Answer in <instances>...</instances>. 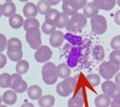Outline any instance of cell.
<instances>
[{"label":"cell","mask_w":120,"mask_h":107,"mask_svg":"<svg viewBox=\"0 0 120 107\" xmlns=\"http://www.w3.org/2000/svg\"><path fill=\"white\" fill-rule=\"evenodd\" d=\"M22 43L17 38H11L7 42V55L9 60L18 62L22 58Z\"/></svg>","instance_id":"cell-1"},{"label":"cell","mask_w":120,"mask_h":107,"mask_svg":"<svg viewBox=\"0 0 120 107\" xmlns=\"http://www.w3.org/2000/svg\"><path fill=\"white\" fill-rule=\"evenodd\" d=\"M87 24V19L83 14L76 13L72 15L66 26V30L73 33L79 32Z\"/></svg>","instance_id":"cell-2"},{"label":"cell","mask_w":120,"mask_h":107,"mask_svg":"<svg viewBox=\"0 0 120 107\" xmlns=\"http://www.w3.org/2000/svg\"><path fill=\"white\" fill-rule=\"evenodd\" d=\"M78 80L75 77H68L64 79L56 86L57 93L62 97H66L75 92Z\"/></svg>","instance_id":"cell-3"},{"label":"cell","mask_w":120,"mask_h":107,"mask_svg":"<svg viewBox=\"0 0 120 107\" xmlns=\"http://www.w3.org/2000/svg\"><path fill=\"white\" fill-rule=\"evenodd\" d=\"M42 78L47 84L52 85L57 81L58 78L56 72V66L52 62H47L42 68Z\"/></svg>","instance_id":"cell-4"},{"label":"cell","mask_w":120,"mask_h":107,"mask_svg":"<svg viewBox=\"0 0 120 107\" xmlns=\"http://www.w3.org/2000/svg\"><path fill=\"white\" fill-rule=\"evenodd\" d=\"M88 0H62V9L68 16H72L78 13L79 9H82L87 4Z\"/></svg>","instance_id":"cell-5"},{"label":"cell","mask_w":120,"mask_h":107,"mask_svg":"<svg viewBox=\"0 0 120 107\" xmlns=\"http://www.w3.org/2000/svg\"><path fill=\"white\" fill-rule=\"evenodd\" d=\"M120 69V66L116 65L110 61L103 62L99 66V73L101 77L107 80L112 78Z\"/></svg>","instance_id":"cell-6"},{"label":"cell","mask_w":120,"mask_h":107,"mask_svg":"<svg viewBox=\"0 0 120 107\" xmlns=\"http://www.w3.org/2000/svg\"><path fill=\"white\" fill-rule=\"evenodd\" d=\"M26 40L31 48L37 50L41 46V34L39 28H32L26 31Z\"/></svg>","instance_id":"cell-7"},{"label":"cell","mask_w":120,"mask_h":107,"mask_svg":"<svg viewBox=\"0 0 120 107\" xmlns=\"http://www.w3.org/2000/svg\"><path fill=\"white\" fill-rule=\"evenodd\" d=\"M92 31L98 35L103 34L107 30V21L105 16L97 15L91 19Z\"/></svg>","instance_id":"cell-8"},{"label":"cell","mask_w":120,"mask_h":107,"mask_svg":"<svg viewBox=\"0 0 120 107\" xmlns=\"http://www.w3.org/2000/svg\"><path fill=\"white\" fill-rule=\"evenodd\" d=\"M101 89L105 94L112 99L120 98V87L112 81L107 80L101 84Z\"/></svg>","instance_id":"cell-9"},{"label":"cell","mask_w":120,"mask_h":107,"mask_svg":"<svg viewBox=\"0 0 120 107\" xmlns=\"http://www.w3.org/2000/svg\"><path fill=\"white\" fill-rule=\"evenodd\" d=\"M11 76L10 88L16 93H22L28 90V84L18 73H13Z\"/></svg>","instance_id":"cell-10"},{"label":"cell","mask_w":120,"mask_h":107,"mask_svg":"<svg viewBox=\"0 0 120 107\" xmlns=\"http://www.w3.org/2000/svg\"><path fill=\"white\" fill-rule=\"evenodd\" d=\"M52 55V50L48 46L42 45L36 50L34 53V59L40 63H43L50 60Z\"/></svg>","instance_id":"cell-11"},{"label":"cell","mask_w":120,"mask_h":107,"mask_svg":"<svg viewBox=\"0 0 120 107\" xmlns=\"http://www.w3.org/2000/svg\"><path fill=\"white\" fill-rule=\"evenodd\" d=\"M64 41V35L61 31L56 30L50 34L49 39V44L54 48H58L63 45Z\"/></svg>","instance_id":"cell-12"},{"label":"cell","mask_w":120,"mask_h":107,"mask_svg":"<svg viewBox=\"0 0 120 107\" xmlns=\"http://www.w3.org/2000/svg\"><path fill=\"white\" fill-rule=\"evenodd\" d=\"M93 3L98 9L109 11L116 5V0H93Z\"/></svg>","instance_id":"cell-13"},{"label":"cell","mask_w":120,"mask_h":107,"mask_svg":"<svg viewBox=\"0 0 120 107\" xmlns=\"http://www.w3.org/2000/svg\"><path fill=\"white\" fill-rule=\"evenodd\" d=\"M22 12L24 16L26 18H34L38 13L36 5L31 2H28L25 4L22 9Z\"/></svg>","instance_id":"cell-14"},{"label":"cell","mask_w":120,"mask_h":107,"mask_svg":"<svg viewBox=\"0 0 120 107\" xmlns=\"http://www.w3.org/2000/svg\"><path fill=\"white\" fill-rule=\"evenodd\" d=\"M82 9L83 15L86 18H93V17L96 16L99 12V9L96 7L93 2L87 3L86 6Z\"/></svg>","instance_id":"cell-15"},{"label":"cell","mask_w":120,"mask_h":107,"mask_svg":"<svg viewBox=\"0 0 120 107\" xmlns=\"http://www.w3.org/2000/svg\"><path fill=\"white\" fill-rule=\"evenodd\" d=\"M16 11V7L13 2H8L2 5L1 11L2 15L6 17H10L14 14H15Z\"/></svg>","instance_id":"cell-16"},{"label":"cell","mask_w":120,"mask_h":107,"mask_svg":"<svg viewBox=\"0 0 120 107\" xmlns=\"http://www.w3.org/2000/svg\"><path fill=\"white\" fill-rule=\"evenodd\" d=\"M111 102V98L105 93L99 95L94 99L96 107H109Z\"/></svg>","instance_id":"cell-17"},{"label":"cell","mask_w":120,"mask_h":107,"mask_svg":"<svg viewBox=\"0 0 120 107\" xmlns=\"http://www.w3.org/2000/svg\"><path fill=\"white\" fill-rule=\"evenodd\" d=\"M56 72L58 77L61 78L65 79L69 77L71 75V70L69 66L66 63H61L56 66Z\"/></svg>","instance_id":"cell-18"},{"label":"cell","mask_w":120,"mask_h":107,"mask_svg":"<svg viewBox=\"0 0 120 107\" xmlns=\"http://www.w3.org/2000/svg\"><path fill=\"white\" fill-rule=\"evenodd\" d=\"M28 95L30 99L33 100L39 99L43 93V91L40 86L38 85H32L27 90Z\"/></svg>","instance_id":"cell-19"},{"label":"cell","mask_w":120,"mask_h":107,"mask_svg":"<svg viewBox=\"0 0 120 107\" xmlns=\"http://www.w3.org/2000/svg\"><path fill=\"white\" fill-rule=\"evenodd\" d=\"M60 12L58 9L51 8L50 10L45 15V22L50 24L55 25L58 20Z\"/></svg>","instance_id":"cell-20"},{"label":"cell","mask_w":120,"mask_h":107,"mask_svg":"<svg viewBox=\"0 0 120 107\" xmlns=\"http://www.w3.org/2000/svg\"><path fill=\"white\" fill-rule=\"evenodd\" d=\"M16 93L13 90H7L4 93L2 99L4 103L8 105H14L17 101Z\"/></svg>","instance_id":"cell-21"},{"label":"cell","mask_w":120,"mask_h":107,"mask_svg":"<svg viewBox=\"0 0 120 107\" xmlns=\"http://www.w3.org/2000/svg\"><path fill=\"white\" fill-rule=\"evenodd\" d=\"M24 19L19 14H14L9 18V24L11 28L14 29H19L23 26Z\"/></svg>","instance_id":"cell-22"},{"label":"cell","mask_w":120,"mask_h":107,"mask_svg":"<svg viewBox=\"0 0 120 107\" xmlns=\"http://www.w3.org/2000/svg\"><path fill=\"white\" fill-rule=\"evenodd\" d=\"M55 103V98L50 95L41 96L38 99V105L40 107H52Z\"/></svg>","instance_id":"cell-23"},{"label":"cell","mask_w":120,"mask_h":107,"mask_svg":"<svg viewBox=\"0 0 120 107\" xmlns=\"http://www.w3.org/2000/svg\"><path fill=\"white\" fill-rule=\"evenodd\" d=\"M84 105V98L82 93L79 92L76 95L73 96V98H69L68 102V107H82Z\"/></svg>","instance_id":"cell-24"},{"label":"cell","mask_w":120,"mask_h":107,"mask_svg":"<svg viewBox=\"0 0 120 107\" xmlns=\"http://www.w3.org/2000/svg\"><path fill=\"white\" fill-rule=\"evenodd\" d=\"M92 55L93 58L97 61H102L105 58V52L104 48L101 45H97L94 47Z\"/></svg>","instance_id":"cell-25"},{"label":"cell","mask_w":120,"mask_h":107,"mask_svg":"<svg viewBox=\"0 0 120 107\" xmlns=\"http://www.w3.org/2000/svg\"><path fill=\"white\" fill-rule=\"evenodd\" d=\"M30 68V64L26 60H21L17 62L16 65V71L19 75H24L28 72Z\"/></svg>","instance_id":"cell-26"},{"label":"cell","mask_w":120,"mask_h":107,"mask_svg":"<svg viewBox=\"0 0 120 107\" xmlns=\"http://www.w3.org/2000/svg\"><path fill=\"white\" fill-rule=\"evenodd\" d=\"M37 9L38 13L41 15H45L51 9V4L47 0H40L38 2Z\"/></svg>","instance_id":"cell-27"},{"label":"cell","mask_w":120,"mask_h":107,"mask_svg":"<svg viewBox=\"0 0 120 107\" xmlns=\"http://www.w3.org/2000/svg\"><path fill=\"white\" fill-rule=\"evenodd\" d=\"M39 26L40 24L39 21L35 18H27L25 21H24L23 27H24V30L26 31L32 28H39Z\"/></svg>","instance_id":"cell-28"},{"label":"cell","mask_w":120,"mask_h":107,"mask_svg":"<svg viewBox=\"0 0 120 107\" xmlns=\"http://www.w3.org/2000/svg\"><path fill=\"white\" fill-rule=\"evenodd\" d=\"M11 76L9 73H4L0 75V87L2 88H10Z\"/></svg>","instance_id":"cell-29"},{"label":"cell","mask_w":120,"mask_h":107,"mask_svg":"<svg viewBox=\"0 0 120 107\" xmlns=\"http://www.w3.org/2000/svg\"><path fill=\"white\" fill-rule=\"evenodd\" d=\"M69 19V17L67 15H66L65 13H64L63 12L60 13V16H59L58 20L56 21L55 26H56V28H59V29L65 28Z\"/></svg>","instance_id":"cell-30"},{"label":"cell","mask_w":120,"mask_h":107,"mask_svg":"<svg viewBox=\"0 0 120 107\" xmlns=\"http://www.w3.org/2000/svg\"><path fill=\"white\" fill-rule=\"evenodd\" d=\"M86 80L92 87L98 86L101 82V78L99 75L96 73H91L86 76Z\"/></svg>","instance_id":"cell-31"},{"label":"cell","mask_w":120,"mask_h":107,"mask_svg":"<svg viewBox=\"0 0 120 107\" xmlns=\"http://www.w3.org/2000/svg\"><path fill=\"white\" fill-rule=\"evenodd\" d=\"M109 61L116 65L120 66V50H114L109 54Z\"/></svg>","instance_id":"cell-32"},{"label":"cell","mask_w":120,"mask_h":107,"mask_svg":"<svg viewBox=\"0 0 120 107\" xmlns=\"http://www.w3.org/2000/svg\"><path fill=\"white\" fill-rule=\"evenodd\" d=\"M56 26L55 25H52V24H50L47 23L46 22H44L42 24L41 26V30L42 31L47 35L51 34L54 31H56Z\"/></svg>","instance_id":"cell-33"},{"label":"cell","mask_w":120,"mask_h":107,"mask_svg":"<svg viewBox=\"0 0 120 107\" xmlns=\"http://www.w3.org/2000/svg\"><path fill=\"white\" fill-rule=\"evenodd\" d=\"M110 46L111 48L114 50H120V35L114 36L111 41Z\"/></svg>","instance_id":"cell-34"},{"label":"cell","mask_w":120,"mask_h":107,"mask_svg":"<svg viewBox=\"0 0 120 107\" xmlns=\"http://www.w3.org/2000/svg\"><path fill=\"white\" fill-rule=\"evenodd\" d=\"M7 39L5 35L0 33V53H2L5 50L7 47Z\"/></svg>","instance_id":"cell-35"},{"label":"cell","mask_w":120,"mask_h":107,"mask_svg":"<svg viewBox=\"0 0 120 107\" xmlns=\"http://www.w3.org/2000/svg\"><path fill=\"white\" fill-rule=\"evenodd\" d=\"M7 63V58L4 54L0 53V69L3 68Z\"/></svg>","instance_id":"cell-36"},{"label":"cell","mask_w":120,"mask_h":107,"mask_svg":"<svg viewBox=\"0 0 120 107\" xmlns=\"http://www.w3.org/2000/svg\"><path fill=\"white\" fill-rule=\"evenodd\" d=\"M114 22L116 24L120 26V9L116 12L114 16Z\"/></svg>","instance_id":"cell-37"},{"label":"cell","mask_w":120,"mask_h":107,"mask_svg":"<svg viewBox=\"0 0 120 107\" xmlns=\"http://www.w3.org/2000/svg\"><path fill=\"white\" fill-rule=\"evenodd\" d=\"M111 107H120V98L114 99L111 102Z\"/></svg>","instance_id":"cell-38"},{"label":"cell","mask_w":120,"mask_h":107,"mask_svg":"<svg viewBox=\"0 0 120 107\" xmlns=\"http://www.w3.org/2000/svg\"><path fill=\"white\" fill-rule=\"evenodd\" d=\"M48 3L51 4V6H55L57 5L62 0H47Z\"/></svg>","instance_id":"cell-39"},{"label":"cell","mask_w":120,"mask_h":107,"mask_svg":"<svg viewBox=\"0 0 120 107\" xmlns=\"http://www.w3.org/2000/svg\"><path fill=\"white\" fill-rule=\"evenodd\" d=\"M114 81H115V83L120 87V72L116 75Z\"/></svg>","instance_id":"cell-40"},{"label":"cell","mask_w":120,"mask_h":107,"mask_svg":"<svg viewBox=\"0 0 120 107\" xmlns=\"http://www.w3.org/2000/svg\"><path fill=\"white\" fill-rule=\"evenodd\" d=\"M21 107H34V105L31 103H25L22 104Z\"/></svg>","instance_id":"cell-41"},{"label":"cell","mask_w":120,"mask_h":107,"mask_svg":"<svg viewBox=\"0 0 120 107\" xmlns=\"http://www.w3.org/2000/svg\"><path fill=\"white\" fill-rule=\"evenodd\" d=\"M1 7H2V5L0 4V18L1 17L2 15V11H1Z\"/></svg>","instance_id":"cell-42"},{"label":"cell","mask_w":120,"mask_h":107,"mask_svg":"<svg viewBox=\"0 0 120 107\" xmlns=\"http://www.w3.org/2000/svg\"><path fill=\"white\" fill-rule=\"evenodd\" d=\"M2 101H3V99H2V96L0 95V105H1V103H2Z\"/></svg>","instance_id":"cell-43"},{"label":"cell","mask_w":120,"mask_h":107,"mask_svg":"<svg viewBox=\"0 0 120 107\" xmlns=\"http://www.w3.org/2000/svg\"><path fill=\"white\" fill-rule=\"evenodd\" d=\"M19 1H20L21 2H27L29 0H19Z\"/></svg>","instance_id":"cell-44"},{"label":"cell","mask_w":120,"mask_h":107,"mask_svg":"<svg viewBox=\"0 0 120 107\" xmlns=\"http://www.w3.org/2000/svg\"><path fill=\"white\" fill-rule=\"evenodd\" d=\"M0 107H7V106H6V105H0Z\"/></svg>","instance_id":"cell-45"},{"label":"cell","mask_w":120,"mask_h":107,"mask_svg":"<svg viewBox=\"0 0 120 107\" xmlns=\"http://www.w3.org/2000/svg\"><path fill=\"white\" fill-rule=\"evenodd\" d=\"M5 1H6L8 2H10V1H12L13 0H5Z\"/></svg>","instance_id":"cell-46"},{"label":"cell","mask_w":120,"mask_h":107,"mask_svg":"<svg viewBox=\"0 0 120 107\" xmlns=\"http://www.w3.org/2000/svg\"></svg>","instance_id":"cell-47"}]
</instances>
